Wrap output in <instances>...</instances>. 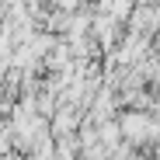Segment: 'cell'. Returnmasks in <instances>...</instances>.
Segmentation results:
<instances>
[{
	"instance_id": "1",
	"label": "cell",
	"mask_w": 160,
	"mask_h": 160,
	"mask_svg": "<svg viewBox=\"0 0 160 160\" xmlns=\"http://www.w3.org/2000/svg\"><path fill=\"white\" fill-rule=\"evenodd\" d=\"M146 52H150V35H143V32H129V35L118 42V49L112 52V59H115L118 66H132V63H139Z\"/></svg>"
},
{
	"instance_id": "4",
	"label": "cell",
	"mask_w": 160,
	"mask_h": 160,
	"mask_svg": "<svg viewBox=\"0 0 160 160\" xmlns=\"http://www.w3.org/2000/svg\"><path fill=\"white\" fill-rule=\"evenodd\" d=\"M52 4H56V11H77L80 0H52Z\"/></svg>"
},
{
	"instance_id": "5",
	"label": "cell",
	"mask_w": 160,
	"mask_h": 160,
	"mask_svg": "<svg viewBox=\"0 0 160 160\" xmlns=\"http://www.w3.org/2000/svg\"><path fill=\"white\" fill-rule=\"evenodd\" d=\"M150 7H153V32H160V0L150 4Z\"/></svg>"
},
{
	"instance_id": "3",
	"label": "cell",
	"mask_w": 160,
	"mask_h": 160,
	"mask_svg": "<svg viewBox=\"0 0 160 160\" xmlns=\"http://www.w3.org/2000/svg\"><path fill=\"white\" fill-rule=\"evenodd\" d=\"M125 21H129V32H143V35H150V32H153V7L139 0V4H132V11H129Z\"/></svg>"
},
{
	"instance_id": "2",
	"label": "cell",
	"mask_w": 160,
	"mask_h": 160,
	"mask_svg": "<svg viewBox=\"0 0 160 160\" xmlns=\"http://www.w3.org/2000/svg\"><path fill=\"white\" fill-rule=\"evenodd\" d=\"M118 129H122V139H125V143L139 146V143H146V136H150V115H146L143 108H129L125 115H118Z\"/></svg>"
}]
</instances>
